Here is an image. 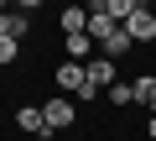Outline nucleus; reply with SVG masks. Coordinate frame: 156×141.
<instances>
[{"instance_id": "obj_1", "label": "nucleus", "mask_w": 156, "mask_h": 141, "mask_svg": "<svg viewBox=\"0 0 156 141\" xmlns=\"http://www.w3.org/2000/svg\"><path fill=\"white\" fill-rule=\"evenodd\" d=\"M83 73H89V89H109V84H115V58L94 52V58L83 63Z\"/></svg>"}, {"instance_id": "obj_12", "label": "nucleus", "mask_w": 156, "mask_h": 141, "mask_svg": "<svg viewBox=\"0 0 156 141\" xmlns=\"http://www.w3.org/2000/svg\"><path fill=\"white\" fill-rule=\"evenodd\" d=\"M62 32H89V11L83 6H68L62 11Z\"/></svg>"}, {"instance_id": "obj_11", "label": "nucleus", "mask_w": 156, "mask_h": 141, "mask_svg": "<svg viewBox=\"0 0 156 141\" xmlns=\"http://www.w3.org/2000/svg\"><path fill=\"white\" fill-rule=\"evenodd\" d=\"M135 105H146V110L156 115V79H151V73H140V79H135Z\"/></svg>"}, {"instance_id": "obj_16", "label": "nucleus", "mask_w": 156, "mask_h": 141, "mask_svg": "<svg viewBox=\"0 0 156 141\" xmlns=\"http://www.w3.org/2000/svg\"><path fill=\"white\" fill-rule=\"evenodd\" d=\"M146 136H151V141H156V115H151V120H146Z\"/></svg>"}, {"instance_id": "obj_8", "label": "nucleus", "mask_w": 156, "mask_h": 141, "mask_svg": "<svg viewBox=\"0 0 156 141\" xmlns=\"http://www.w3.org/2000/svg\"><path fill=\"white\" fill-rule=\"evenodd\" d=\"M26 26H31V21H26V11H0V37L21 42V37H26Z\"/></svg>"}, {"instance_id": "obj_3", "label": "nucleus", "mask_w": 156, "mask_h": 141, "mask_svg": "<svg viewBox=\"0 0 156 141\" xmlns=\"http://www.w3.org/2000/svg\"><path fill=\"white\" fill-rule=\"evenodd\" d=\"M89 84V73H83V63H73V58H62V68H57V89L62 94H78Z\"/></svg>"}, {"instance_id": "obj_4", "label": "nucleus", "mask_w": 156, "mask_h": 141, "mask_svg": "<svg viewBox=\"0 0 156 141\" xmlns=\"http://www.w3.org/2000/svg\"><path fill=\"white\" fill-rule=\"evenodd\" d=\"M94 47H99V42H94L89 32H68V37H62V52H68L73 63H89V58H94Z\"/></svg>"}, {"instance_id": "obj_5", "label": "nucleus", "mask_w": 156, "mask_h": 141, "mask_svg": "<svg viewBox=\"0 0 156 141\" xmlns=\"http://www.w3.org/2000/svg\"><path fill=\"white\" fill-rule=\"evenodd\" d=\"M16 125H21V131H31V136H52V125H47L42 105H21V110H16Z\"/></svg>"}, {"instance_id": "obj_13", "label": "nucleus", "mask_w": 156, "mask_h": 141, "mask_svg": "<svg viewBox=\"0 0 156 141\" xmlns=\"http://www.w3.org/2000/svg\"><path fill=\"white\" fill-rule=\"evenodd\" d=\"M109 105H135V84H109Z\"/></svg>"}, {"instance_id": "obj_9", "label": "nucleus", "mask_w": 156, "mask_h": 141, "mask_svg": "<svg viewBox=\"0 0 156 141\" xmlns=\"http://www.w3.org/2000/svg\"><path fill=\"white\" fill-rule=\"evenodd\" d=\"M130 47H135V37H130L125 26H115V32L99 42V52H104V58H120V52H130Z\"/></svg>"}, {"instance_id": "obj_10", "label": "nucleus", "mask_w": 156, "mask_h": 141, "mask_svg": "<svg viewBox=\"0 0 156 141\" xmlns=\"http://www.w3.org/2000/svg\"><path fill=\"white\" fill-rule=\"evenodd\" d=\"M94 6H104V11H109V16H115V21L125 26V21H130V16L140 11V0H94Z\"/></svg>"}, {"instance_id": "obj_14", "label": "nucleus", "mask_w": 156, "mask_h": 141, "mask_svg": "<svg viewBox=\"0 0 156 141\" xmlns=\"http://www.w3.org/2000/svg\"><path fill=\"white\" fill-rule=\"evenodd\" d=\"M16 52H21V42H11V37H0V68H11V63H16Z\"/></svg>"}, {"instance_id": "obj_6", "label": "nucleus", "mask_w": 156, "mask_h": 141, "mask_svg": "<svg viewBox=\"0 0 156 141\" xmlns=\"http://www.w3.org/2000/svg\"><path fill=\"white\" fill-rule=\"evenodd\" d=\"M115 26H120V21H115V16L104 11V6H89V37H94V42H104V37H109Z\"/></svg>"}, {"instance_id": "obj_2", "label": "nucleus", "mask_w": 156, "mask_h": 141, "mask_svg": "<svg viewBox=\"0 0 156 141\" xmlns=\"http://www.w3.org/2000/svg\"><path fill=\"white\" fill-rule=\"evenodd\" d=\"M42 115H47L52 131H62V125H73V99H68V94H52V99L42 105Z\"/></svg>"}, {"instance_id": "obj_15", "label": "nucleus", "mask_w": 156, "mask_h": 141, "mask_svg": "<svg viewBox=\"0 0 156 141\" xmlns=\"http://www.w3.org/2000/svg\"><path fill=\"white\" fill-rule=\"evenodd\" d=\"M37 6H42V0H16V11H26V16H31Z\"/></svg>"}, {"instance_id": "obj_7", "label": "nucleus", "mask_w": 156, "mask_h": 141, "mask_svg": "<svg viewBox=\"0 0 156 141\" xmlns=\"http://www.w3.org/2000/svg\"><path fill=\"white\" fill-rule=\"evenodd\" d=\"M125 32H130V37H135V42H151V37H156V16H151V11H146V6H140V11H135V16H130V21H125Z\"/></svg>"}]
</instances>
